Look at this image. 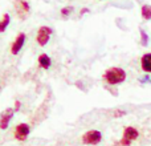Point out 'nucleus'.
I'll use <instances>...</instances> for the list:
<instances>
[{"instance_id":"nucleus-11","label":"nucleus","mask_w":151,"mask_h":146,"mask_svg":"<svg viewBox=\"0 0 151 146\" xmlns=\"http://www.w3.org/2000/svg\"><path fill=\"white\" fill-rule=\"evenodd\" d=\"M141 16L143 20H151V5L143 4L141 8Z\"/></svg>"},{"instance_id":"nucleus-8","label":"nucleus","mask_w":151,"mask_h":146,"mask_svg":"<svg viewBox=\"0 0 151 146\" xmlns=\"http://www.w3.org/2000/svg\"><path fill=\"white\" fill-rule=\"evenodd\" d=\"M138 137H139V132L137 130L134 126H127V128H125L122 138H125V139H127V141L133 142V141H135Z\"/></svg>"},{"instance_id":"nucleus-3","label":"nucleus","mask_w":151,"mask_h":146,"mask_svg":"<svg viewBox=\"0 0 151 146\" xmlns=\"http://www.w3.org/2000/svg\"><path fill=\"white\" fill-rule=\"evenodd\" d=\"M13 5H15V11L19 17H20L21 20H25L29 15V11H31L29 3L27 1V0H15Z\"/></svg>"},{"instance_id":"nucleus-13","label":"nucleus","mask_w":151,"mask_h":146,"mask_svg":"<svg viewBox=\"0 0 151 146\" xmlns=\"http://www.w3.org/2000/svg\"><path fill=\"white\" fill-rule=\"evenodd\" d=\"M139 33H141V44H142V47H147V45H149V35L146 33L145 29H139Z\"/></svg>"},{"instance_id":"nucleus-5","label":"nucleus","mask_w":151,"mask_h":146,"mask_svg":"<svg viewBox=\"0 0 151 146\" xmlns=\"http://www.w3.org/2000/svg\"><path fill=\"white\" fill-rule=\"evenodd\" d=\"M25 33L24 32H20V33H17V36L15 37V40H13L12 45H11V53L12 55H19V52L21 51V48L24 47V43H25Z\"/></svg>"},{"instance_id":"nucleus-10","label":"nucleus","mask_w":151,"mask_h":146,"mask_svg":"<svg viewBox=\"0 0 151 146\" xmlns=\"http://www.w3.org/2000/svg\"><path fill=\"white\" fill-rule=\"evenodd\" d=\"M50 64H52V61H50V57L47 53H41V55L39 56V65L41 66L42 69H49Z\"/></svg>"},{"instance_id":"nucleus-6","label":"nucleus","mask_w":151,"mask_h":146,"mask_svg":"<svg viewBox=\"0 0 151 146\" xmlns=\"http://www.w3.org/2000/svg\"><path fill=\"white\" fill-rule=\"evenodd\" d=\"M13 114H15V109H12V108L5 109L4 112L0 114V129H1V130H5V129L8 128Z\"/></svg>"},{"instance_id":"nucleus-1","label":"nucleus","mask_w":151,"mask_h":146,"mask_svg":"<svg viewBox=\"0 0 151 146\" xmlns=\"http://www.w3.org/2000/svg\"><path fill=\"white\" fill-rule=\"evenodd\" d=\"M104 80L109 85H118V84L125 82L126 72L125 69L119 68V66H111L104 73Z\"/></svg>"},{"instance_id":"nucleus-2","label":"nucleus","mask_w":151,"mask_h":146,"mask_svg":"<svg viewBox=\"0 0 151 146\" xmlns=\"http://www.w3.org/2000/svg\"><path fill=\"white\" fill-rule=\"evenodd\" d=\"M52 36V28L47 25H42L37 29V35H36V41L40 47H45L48 44V41L50 40Z\"/></svg>"},{"instance_id":"nucleus-12","label":"nucleus","mask_w":151,"mask_h":146,"mask_svg":"<svg viewBox=\"0 0 151 146\" xmlns=\"http://www.w3.org/2000/svg\"><path fill=\"white\" fill-rule=\"evenodd\" d=\"M11 23V16L9 13H4L1 17V20H0V33H3V32L7 29V27Z\"/></svg>"},{"instance_id":"nucleus-16","label":"nucleus","mask_w":151,"mask_h":146,"mask_svg":"<svg viewBox=\"0 0 151 146\" xmlns=\"http://www.w3.org/2000/svg\"><path fill=\"white\" fill-rule=\"evenodd\" d=\"M139 82L141 84H146V82H151V77L149 74H145L142 77H139Z\"/></svg>"},{"instance_id":"nucleus-15","label":"nucleus","mask_w":151,"mask_h":146,"mask_svg":"<svg viewBox=\"0 0 151 146\" xmlns=\"http://www.w3.org/2000/svg\"><path fill=\"white\" fill-rule=\"evenodd\" d=\"M125 114H127V112L123 109H115L114 112H113V117H115V118L122 117V116H125Z\"/></svg>"},{"instance_id":"nucleus-9","label":"nucleus","mask_w":151,"mask_h":146,"mask_svg":"<svg viewBox=\"0 0 151 146\" xmlns=\"http://www.w3.org/2000/svg\"><path fill=\"white\" fill-rule=\"evenodd\" d=\"M141 68L143 72L151 73V53H145L141 57Z\"/></svg>"},{"instance_id":"nucleus-18","label":"nucleus","mask_w":151,"mask_h":146,"mask_svg":"<svg viewBox=\"0 0 151 146\" xmlns=\"http://www.w3.org/2000/svg\"><path fill=\"white\" fill-rule=\"evenodd\" d=\"M88 12H89V9H88V8H83V9H81L80 15H83V13H88Z\"/></svg>"},{"instance_id":"nucleus-17","label":"nucleus","mask_w":151,"mask_h":146,"mask_svg":"<svg viewBox=\"0 0 151 146\" xmlns=\"http://www.w3.org/2000/svg\"><path fill=\"white\" fill-rule=\"evenodd\" d=\"M15 105H16V106H15V112H17V110L20 109V105H21V104H20L19 101H16V102H15Z\"/></svg>"},{"instance_id":"nucleus-14","label":"nucleus","mask_w":151,"mask_h":146,"mask_svg":"<svg viewBox=\"0 0 151 146\" xmlns=\"http://www.w3.org/2000/svg\"><path fill=\"white\" fill-rule=\"evenodd\" d=\"M73 12V7H70V5H68V7H64L63 9H61V16H64V17H68L70 13Z\"/></svg>"},{"instance_id":"nucleus-4","label":"nucleus","mask_w":151,"mask_h":146,"mask_svg":"<svg viewBox=\"0 0 151 146\" xmlns=\"http://www.w3.org/2000/svg\"><path fill=\"white\" fill-rule=\"evenodd\" d=\"M102 139V134L99 130H88L82 136V144L85 145H97Z\"/></svg>"},{"instance_id":"nucleus-7","label":"nucleus","mask_w":151,"mask_h":146,"mask_svg":"<svg viewBox=\"0 0 151 146\" xmlns=\"http://www.w3.org/2000/svg\"><path fill=\"white\" fill-rule=\"evenodd\" d=\"M29 132H31V126L28 124H19L15 128V137L19 141H25Z\"/></svg>"}]
</instances>
